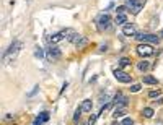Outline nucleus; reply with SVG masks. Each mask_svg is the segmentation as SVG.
Listing matches in <instances>:
<instances>
[{"mask_svg": "<svg viewBox=\"0 0 163 125\" xmlns=\"http://www.w3.org/2000/svg\"><path fill=\"white\" fill-rule=\"evenodd\" d=\"M23 47V44H21L20 41H15V42H12L10 44V47H8V50L3 54V62L5 63H8L12 58H15L17 57V54L20 52V49Z\"/></svg>", "mask_w": 163, "mask_h": 125, "instance_id": "nucleus-1", "label": "nucleus"}, {"mask_svg": "<svg viewBox=\"0 0 163 125\" xmlns=\"http://www.w3.org/2000/svg\"><path fill=\"white\" fill-rule=\"evenodd\" d=\"M69 41L74 44V46L77 47V49H83L85 46L88 44V39L85 38V36H82V34H79V33H72L69 36Z\"/></svg>", "mask_w": 163, "mask_h": 125, "instance_id": "nucleus-2", "label": "nucleus"}, {"mask_svg": "<svg viewBox=\"0 0 163 125\" xmlns=\"http://www.w3.org/2000/svg\"><path fill=\"white\" fill-rule=\"evenodd\" d=\"M111 23H113L111 16H109L108 13H103V15H100V16H98V20H96V28L100 29V31H106V29H109Z\"/></svg>", "mask_w": 163, "mask_h": 125, "instance_id": "nucleus-3", "label": "nucleus"}, {"mask_svg": "<svg viewBox=\"0 0 163 125\" xmlns=\"http://www.w3.org/2000/svg\"><path fill=\"white\" fill-rule=\"evenodd\" d=\"M145 5V0H126V7L131 10L132 15H139L140 10L144 8Z\"/></svg>", "mask_w": 163, "mask_h": 125, "instance_id": "nucleus-4", "label": "nucleus"}, {"mask_svg": "<svg viewBox=\"0 0 163 125\" xmlns=\"http://www.w3.org/2000/svg\"><path fill=\"white\" fill-rule=\"evenodd\" d=\"M136 39H137L139 42H142V44H145V42L158 44V42H160V38H158L157 34H148V33H140V34H137Z\"/></svg>", "mask_w": 163, "mask_h": 125, "instance_id": "nucleus-5", "label": "nucleus"}, {"mask_svg": "<svg viewBox=\"0 0 163 125\" xmlns=\"http://www.w3.org/2000/svg\"><path fill=\"white\" fill-rule=\"evenodd\" d=\"M72 33H74L72 29H64V31L55 33L54 36H51V38H49V42H51V44H57V42H60L62 39H65L67 34H72ZM67 38H69V36H67Z\"/></svg>", "mask_w": 163, "mask_h": 125, "instance_id": "nucleus-6", "label": "nucleus"}, {"mask_svg": "<svg viewBox=\"0 0 163 125\" xmlns=\"http://www.w3.org/2000/svg\"><path fill=\"white\" fill-rule=\"evenodd\" d=\"M153 47L150 46V44H140V46L137 47V54L139 55H142V57H150L153 55Z\"/></svg>", "mask_w": 163, "mask_h": 125, "instance_id": "nucleus-7", "label": "nucleus"}, {"mask_svg": "<svg viewBox=\"0 0 163 125\" xmlns=\"http://www.w3.org/2000/svg\"><path fill=\"white\" fill-rule=\"evenodd\" d=\"M114 76H116L117 81H121V83H131L132 81V76L129 75V73H126V72L119 70V68L114 70Z\"/></svg>", "mask_w": 163, "mask_h": 125, "instance_id": "nucleus-8", "label": "nucleus"}, {"mask_svg": "<svg viewBox=\"0 0 163 125\" xmlns=\"http://www.w3.org/2000/svg\"><path fill=\"white\" fill-rule=\"evenodd\" d=\"M60 55H62V52L57 46H51L47 49V58L49 60H57V58H60Z\"/></svg>", "mask_w": 163, "mask_h": 125, "instance_id": "nucleus-9", "label": "nucleus"}, {"mask_svg": "<svg viewBox=\"0 0 163 125\" xmlns=\"http://www.w3.org/2000/svg\"><path fill=\"white\" fill-rule=\"evenodd\" d=\"M127 101H129V99H127L122 93H117L114 96V99H113V104H116L117 107H126L127 106Z\"/></svg>", "mask_w": 163, "mask_h": 125, "instance_id": "nucleus-10", "label": "nucleus"}, {"mask_svg": "<svg viewBox=\"0 0 163 125\" xmlns=\"http://www.w3.org/2000/svg\"><path fill=\"white\" fill-rule=\"evenodd\" d=\"M122 34L124 36H134V38H136V36H137V29H136V26H134V25H126L122 28Z\"/></svg>", "mask_w": 163, "mask_h": 125, "instance_id": "nucleus-11", "label": "nucleus"}, {"mask_svg": "<svg viewBox=\"0 0 163 125\" xmlns=\"http://www.w3.org/2000/svg\"><path fill=\"white\" fill-rule=\"evenodd\" d=\"M82 111L83 112H91V107H93V102H91V99H85L83 102H82Z\"/></svg>", "mask_w": 163, "mask_h": 125, "instance_id": "nucleus-12", "label": "nucleus"}, {"mask_svg": "<svg viewBox=\"0 0 163 125\" xmlns=\"http://www.w3.org/2000/svg\"><path fill=\"white\" fill-rule=\"evenodd\" d=\"M142 81H144L145 85H157L158 80L155 78V76H150V75H144V76H142Z\"/></svg>", "mask_w": 163, "mask_h": 125, "instance_id": "nucleus-13", "label": "nucleus"}, {"mask_svg": "<svg viewBox=\"0 0 163 125\" xmlns=\"http://www.w3.org/2000/svg\"><path fill=\"white\" fill-rule=\"evenodd\" d=\"M137 68H139L140 72H147L148 68H150V62H147V60L139 62V63H137Z\"/></svg>", "mask_w": 163, "mask_h": 125, "instance_id": "nucleus-14", "label": "nucleus"}, {"mask_svg": "<svg viewBox=\"0 0 163 125\" xmlns=\"http://www.w3.org/2000/svg\"><path fill=\"white\" fill-rule=\"evenodd\" d=\"M119 67H122V68H129L131 67V60L127 57H122L121 60H119Z\"/></svg>", "mask_w": 163, "mask_h": 125, "instance_id": "nucleus-15", "label": "nucleus"}, {"mask_svg": "<svg viewBox=\"0 0 163 125\" xmlns=\"http://www.w3.org/2000/svg\"><path fill=\"white\" fill-rule=\"evenodd\" d=\"M142 115L145 117V119H152V117H153V109L152 107H145L142 111Z\"/></svg>", "mask_w": 163, "mask_h": 125, "instance_id": "nucleus-16", "label": "nucleus"}, {"mask_svg": "<svg viewBox=\"0 0 163 125\" xmlns=\"http://www.w3.org/2000/svg\"><path fill=\"white\" fill-rule=\"evenodd\" d=\"M124 114H126L124 107H117V109H114V112H113V117L117 119V117H124Z\"/></svg>", "mask_w": 163, "mask_h": 125, "instance_id": "nucleus-17", "label": "nucleus"}, {"mask_svg": "<svg viewBox=\"0 0 163 125\" xmlns=\"http://www.w3.org/2000/svg\"><path fill=\"white\" fill-rule=\"evenodd\" d=\"M116 23L117 25H126L127 23V16H126V15H117V16H116Z\"/></svg>", "mask_w": 163, "mask_h": 125, "instance_id": "nucleus-18", "label": "nucleus"}, {"mask_svg": "<svg viewBox=\"0 0 163 125\" xmlns=\"http://www.w3.org/2000/svg\"><path fill=\"white\" fill-rule=\"evenodd\" d=\"M36 119H39L41 122H44V123H46V122L49 120V112H46V111H44V112H41V114L36 117Z\"/></svg>", "mask_w": 163, "mask_h": 125, "instance_id": "nucleus-19", "label": "nucleus"}, {"mask_svg": "<svg viewBox=\"0 0 163 125\" xmlns=\"http://www.w3.org/2000/svg\"><path fill=\"white\" fill-rule=\"evenodd\" d=\"M126 10H127V7H126V5H121V7H117V8H116V13H117V15H124Z\"/></svg>", "mask_w": 163, "mask_h": 125, "instance_id": "nucleus-20", "label": "nucleus"}, {"mask_svg": "<svg viewBox=\"0 0 163 125\" xmlns=\"http://www.w3.org/2000/svg\"><path fill=\"white\" fill-rule=\"evenodd\" d=\"M98 115L100 114H93L90 117V120H88V125H95V122H96V119H98Z\"/></svg>", "mask_w": 163, "mask_h": 125, "instance_id": "nucleus-21", "label": "nucleus"}, {"mask_svg": "<svg viewBox=\"0 0 163 125\" xmlns=\"http://www.w3.org/2000/svg\"><path fill=\"white\" fill-rule=\"evenodd\" d=\"M82 112H83V111H82V107H79V109H77V111H75V115H74V119H75V120H79V119H80V115H82Z\"/></svg>", "mask_w": 163, "mask_h": 125, "instance_id": "nucleus-22", "label": "nucleus"}, {"mask_svg": "<svg viewBox=\"0 0 163 125\" xmlns=\"http://www.w3.org/2000/svg\"><path fill=\"white\" fill-rule=\"evenodd\" d=\"M148 96H150V98H158V96H160V90H157V91H150V93H148Z\"/></svg>", "mask_w": 163, "mask_h": 125, "instance_id": "nucleus-23", "label": "nucleus"}, {"mask_svg": "<svg viewBox=\"0 0 163 125\" xmlns=\"http://www.w3.org/2000/svg\"><path fill=\"white\" fill-rule=\"evenodd\" d=\"M140 88H142L140 85H132V86H131V91H132V93H137V91H140Z\"/></svg>", "mask_w": 163, "mask_h": 125, "instance_id": "nucleus-24", "label": "nucleus"}, {"mask_svg": "<svg viewBox=\"0 0 163 125\" xmlns=\"http://www.w3.org/2000/svg\"><path fill=\"white\" fill-rule=\"evenodd\" d=\"M122 125H134L132 119H129V117H126V119L122 120Z\"/></svg>", "mask_w": 163, "mask_h": 125, "instance_id": "nucleus-25", "label": "nucleus"}, {"mask_svg": "<svg viewBox=\"0 0 163 125\" xmlns=\"http://www.w3.org/2000/svg\"><path fill=\"white\" fill-rule=\"evenodd\" d=\"M36 57H39V58L44 57V52H42V49H41V47H38V49H36Z\"/></svg>", "mask_w": 163, "mask_h": 125, "instance_id": "nucleus-26", "label": "nucleus"}, {"mask_svg": "<svg viewBox=\"0 0 163 125\" xmlns=\"http://www.w3.org/2000/svg\"><path fill=\"white\" fill-rule=\"evenodd\" d=\"M33 125H44V122H41L39 119H36V120L33 122Z\"/></svg>", "mask_w": 163, "mask_h": 125, "instance_id": "nucleus-27", "label": "nucleus"}, {"mask_svg": "<svg viewBox=\"0 0 163 125\" xmlns=\"http://www.w3.org/2000/svg\"><path fill=\"white\" fill-rule=\"evenodd\" d=\"M38 90H39V88H38V86H34V90H33V91H31L30 94H28V96H33V94H34V93H36Z\"/></svg>", "mask_w": 163, "mask_h": 125, "instance_id": "nucleus-28", "label": "nucleus"}, {"mask_svg": "<svg viewBox=\"0 0 163 125\" xmlns=\"http://www.w3.org/2000/svg\"><path fill=\"white\" fill-rule=\"evenodd\" d=\"M155 102H157V104H163V96H161L158 101H155Z\"/></svg>", "mask_w": 163, "mask_h": 125, "instance_id": "nucleus-29", "label": "nucleus"}, {"mask_svg": "<svg viewBox=\"0 0 163 125\" xmlns=\"http://www.w3.org/2000/svg\"><path fill=\"white\" fill-rule=\"evenodd\" d=\"M160 38H163V29H161V33H160Z\"/></svg>", "mask_w": 163, "mask_h": 125, "instance_id": "nucleus-30", "label": "nucleus"}, {"mask_svg": "<svg viewBox=\"0 0 163 125\" xmlns=\"http://www.w3.org/2000/svg\"><path fill=\"white\" fill-rule=\"evenodd\" d=\"M113 125H122V123H117V122H114V123H113Z\"/></svg>", "mask_w": 163, "mask_h": 125, "instance_id": "nucleus-31", "label": "nucleus"}]
</instances>
